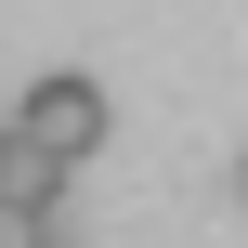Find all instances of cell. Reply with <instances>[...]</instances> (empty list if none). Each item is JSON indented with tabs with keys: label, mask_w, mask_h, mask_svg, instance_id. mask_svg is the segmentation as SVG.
I'll list each match as a JSON object with an SVG mask.
<instances>
[{
	"label": "cell",
	"mask_w": 248,
	"mask_h": 248,
	"mask_svg": "<svg viewBox=\"0 0 248 248\" xmlns=\"http://www.w3.org/2000/svg\"><path fill=\"white\" fill-rule=\"evenodd\" d=\"M0 170H13V118H0Z\"/></svg>",
	"instance_id": "cell-3"
},
{
	"label": "cell",
	"mask_w": 248,
	"mask_h": 248,
	"mask_svg": "<svg viewBox=\"0 0 248 248\" xmlns=\"http://www.w3.org/2000/svg\"><path fill=\"white\" fill-rule=\"evenodd\" d=\"M235 183H248V170H235Z\"/></svg>",
	"instance_id": "cell-4"
},
{
	"label": "cell",
	"mask_w": 248,
	"mask_h": 248,
	"mask_svg": "<svg viewBox=\"0 0 248 248\" xmlns=\"http://www.w3.org/2000/svg\"><path fill=\"white\" fill-rule=\"evenodd\" d=\"M0 248H65V209H0Z\"/></svg>",
	"instance_id": "cell-2"
},
{
	"label": "cell",
	"mask_w": 248,
	"mask_h": 248,
	"mask_svg": "<svg viewBox=\"0 0 248 248\" xmlns=\"http://www.w3.org/2000/svg\"><path fill=\"white\" fill-rule=\"evenodd\" d=\"M13 144L26 157H92L105 144V78H78V65H52V78H26V105H13Z\"/></svg>",
	"instance_id": "cell-1"
}]
</instances>
